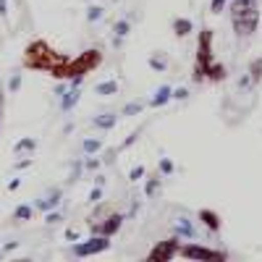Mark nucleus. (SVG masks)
Segmentation results:
<instances>
[{
	"label": "nucleus",
	"mask_w": 262,
	"mask_h": 262,
	"mask_svg": "<svg viewBox=\"0 0 262 262\" xmlns=\"http://www.w3.org/2000/svg\"><path fill=\"white\" fill-rule=\"evenodd\" d=\"M200 221H202V226L205 228H210L212 233H221V226H223V221H221V215H217L215 210H200Z\"/></svg>",
	"instance_id": "9d476101"
},
{
	"label": "nucleus",
	"mask_w": 262,
	"mask_h": 262,
	"mask_svg": "<svg viewBox=\"0 0 262 262\" xmlns=\"http://www.w3.org/2000/svg\"><path fill=\"white\" fill-rule=\"evenodd\" d=\"M128 29H131V24H128L126 18H121L118 24H116V45H118V42H121V39L128 34Z\"/></svg>",
	"instance_id": "412c9836"
},
{
	"label": "nucleus",
	"mask_w": 262,
	"mask_h": 262,
	"mask_svg": "<svg viewBox=\"0 0 262 262\" xmlns=\"http://www.w3.org/2000/svg\"><path fill=\"white\" fill-rule=\"evenodd\" d=\"M231 24L238 39H249L259 27V3L257 0H231Z\"/></svg>",
	"instance_id": "7ed1b4c3"
},
{
	"label": "nucleus",
	"mask_w": 262,
	"mask_h": 262,
	"mask_svg": "<svg viewBox=\"0 0 262 262\" xmlns=\"http://www.w3.org/2000/svg\"><path fill=\"white\" fill-rule=\"evenodd\" d=\"M160 173H163V176H170V173H173V163L168 158H160Z\"/></svg>",
	"instance_id": "393cba45"
},
{
	"label": "nucleus",
	"mask_w": 262,
	"mask_h": 262,
	"mask_svg": "<svg viewBox=\"0 0 262 262\" xmlns=\"http://www.w3.org/2000/svg\"><path fill=\"white\" fill-rule=\"evenodd\" d=\"M142 176H144V165H137L134 170H131V173H128V179H131V181H139Z\"/></svg>",
	"instance_id": "cd10ccee"
},
{
	"label": "nucleus",
	"mask_w": 262,
	"mask_h": 262,
	"mask_svg": "<svg viewBox=\"0 0 262 262\" xmlns=\"http://www.w3.org/2000/svg\"><path fill=\"white\" fill-rule=\"evenodd\" d=\"M86 18H90V21L102 18V8H100V6H92V8H90V13H86Z\"/></svg>",
	"instance_id": "a878e982"
},
{
	"label": "nucleus",
	"mask_w": 262,
	"mask_h": 262,
	"mask_svg": "<svg viewBox=\"0 0 262 262\" xmlns=\"http://www.w3.org/2000/svg\"><path fill=\"white\" fill-rule=\"evenodd\" d=\"M111 249V236H100V233H92L86 242H79L74 247V254L76 257H95V254H102Z\"/></svg>",
	"instance_id": "39448f33"
},
{
	"label": "nucleus",
	"mask_w": 262,
	"mask_h": 262,
	"mask_svg": "<svg viewBox=\"0 0 262 262\" xmlns=\"http://www.w3.org/2000/svg\"><path fill=\"white\" fill-rule=\"evenodd\" d=\"M168 100H173V90H170V86H160V90L155 92V97H152V107H163Z\"/></svg>",
	"instance_id": "f8f14e48"
},
{
	"label": "nucleus",
	"mask_w": 262,
	"mask_h": 262,
	"mask_svg": "<svg viewBox=\"0 0 262 262\" xmlns=\"http://www.w3.org/2000/svg\"><path fill=\"white\" fill-rule=\"evenodd\" d=\"M179 254L184 259H226V252L221 249H207V247H200V244H184L179 249Z\"/></svg>",
	"instance_id": "0eeeda50"
},
{
	"label": "nucleus",
	"mask_w": 262,
	"mask_h": 262,
	"mask_svg": "<svg viewBox=\"0 0 262 262\" xmlns=\"http://www.w3.org/2000/svg\"><path fill=\"white\" fill-rule=\"evenodd\" d=\"M142 107H144V102H139V100H134V102H128L123 111H121V116H137V113H142Z\"/></svg>",
	"instance_id": "4be33fe9"
},
{
	"label": "nucleus",
	"mask_w": 262,
	"mask_h": 262,
	"mask_svg": "<svg viewBox=\"0 0 262 262\" xmlns=\"http://www.w3.org/2000/svg\"><path fill=\"white\" fill-rule=\"evenodd\" d=\"M116 121H118V116L116 113H102V116H97V118H92V123L97 126V128H113L116 126Z\"/></svg>",
	"instance_id": "ddd939ff"
},
{
	"label": "nucleus",
	"mask_w": 262,
	"mask_h": 262,
	"mask_svg": "<svg viewBox=\"0 0 262 262\" xmlns=\"http://www.w3.org/2000/svg\"><path fill=\"white\" fill-rule=\"evenodd\" d=\"M6 11H8V0H0V16H6Z\"/></svg>",
	"instance_id": "72a5a7b5"
},
{
	"label": "nucleus",
	"mask_w": 262,
	"mask_h": 262,
	"mask_svg": "<svg viewBox=\"0 0 262 262\" xmlns=\"http://www.w3.org/2000/svg\"><path fill=\"white\" fill-rule=\"evenodd\" d=\"M97 95H102V97H107V95H116L118 92V81L116 79H111V81H102V84H97V90H95Z\"/></svg>",
	"instance_id": "dca6fc26"
},
{
	"label": "nucleus",
	"mask_w": 262,
	"mask_h": 262,
	"mask_svg": "<svg viewBox=\"0 0 262 262\" xmlns=\"http://www.w3.org/2000/svg\"><path fill=\"white\" fill-rule=\"evenodd\" d=\"M60 194H63V191H60V189H55V191L48 196V200L37 202V207H39V210H53V207H58V202H60Z\"/></svg>",
	"instance_id": "2eb2a0df"
},
{
	"label": "nucleus",
	"mask_w": 262,
	"mask_h": 262,
	"mask_svg": "<svg viewBox=\"0 0 262 262\" xmlns=\"http://www.w3.org/2000/svg\"><path fill=\"white\" fill-rule=\"evenodd\" d=\"M212 29H202L200 37H196V63H194V81H202V79H210V81H223L228 76V69L223 63L215 60V53H212Z\"/></svg>",
	"instance_id": "f03ea898"
},
{
	"label": "nucleus",
	"mask_w": 262,
	"mask_h": 262,
	"mask_svg": "<svg viewBox=\"0 0 262 262\" xmlns=\"http://www.w3.org/2000/svg\"><path fill=\"white\" fill-rule=\"evenodd\" d=\"M176 233L184 236V238H194V236H196V233H194V226L186 221V217H181V221L176 223Z\"/></svg>",
	"instance_id": "f3484780"
},
{
	"label": "nucleus",
	"mask_w": 262,
	"mask_h": 262,
	"mask_svg": "<svg viewBox=\"0 0 262 262\" xmlns=\"http://www.w3.org/2000/svg\"><path fill=\"white\" fill-rule=\"evenodd\" d=\"M194 24H191V18H173V34L176 37H186L191 34Z\"/></svg>",
	"instance_id": "9b49d317"
},
{
	"label": "nucleus",
	"mask_w": 262,
	"mask_h": 262,
	"mask_svg": "<svg viewBox=\"0 0 262 262\" xmlns=\"http://www.w3.org/2000/svg\"><path fill=\"white\" fill-rule=\"evenodd\" d=\"M102 66V50H97V48H90V50H84V53H79L76 58H71L69 60V66L63 69V81L66 79H84L86 74H92L95 69H100Z\"/></svg>",
	"instance_id": "20e7f679"
},
{
	"label": "nucleus",
	"mask_w": 262,
	"mask_h": 262,
	"mask_svg": "<svg viewBox=\"0 0 262 262\" xmlns=\"http://www.w3.org/2000/svg\"><path fill=\"white\" fill-rule=\"evenodd\" d=\"M34 149H37V142H34V139H21V142L13 147L16 155H21V152H34Z\"/></svg>",
	"instance_id": "a211bd4d"
},
{
	"label": "nucleus",
	"mask_w": 262,
	"mask_h": 262,
	"mask_svg": "<svg viewBox=\"0 0 262 262\" xmlns=\"http://www.w3.org/2000/svg\"><path fill=\"white\" fill-rule=\"evenodd\" d=\"M8 86H11V92H16V90H18V86H21V76H13Z\"/></svg>",
	"instance_id": "7c9ffc66"
},
{
	"label": "nucleus",
	"mask_w": 262,
	"mask_h": 262,
	"mask_svg": "<svg viewBox=\"0 0 262 262\" xmlns=\"http://www.w3.org/2000/svg\"><path fill=\"white\" fill-rule=\"evenodd\" d=\"M32 215H34V210H32L29 205H21V207H16V212H13L16 221H29Z\"/></svg>",
	"instance_id": "5701e85b"
},
{
	"label": "nucleus",
	"mask_w": 262,
	"mask_h": 262,
	"mask_svg": "<svg viewBox=\"0 0 262 262\" xmlns=\"http://www.w3.org/2000/svg\"><path fill=\"white\" fill-rule=\"evenodd\" d=\"M158 189H160V176H155V179H149V181H147L144 194H147V196H155V194H158Z\"/></svg>",
	"instance_id": "b1692460"
},
{
	"label": "nucleus",
	"mask_w": 262,
	"mask_h": 262,
	"mask_svg": "<svg viewBox=\"0 0 262 262\" xmlns=\"http://www.w3.org/2000/svg\"><path fill=\"white\" fill-rule=\"evenodd\" d=\"M121 223H123V217H121L118 212H113V215H107L102 223H95V226H92V233H100V236H113V233H118Z\"/></svg>",
	"instance_id": "6e6552de"
},
{
	"label": "nucleus",
	"mask_w": 262,
	"mask_h": 262,
	"mask_svg": "<svg viewBox=\"0 0 262 262\" xmlns=\"http://www.w3.org/2000/svg\"><path fill=\"white\" fill-rule=\"evenodd\" d=\"M0 123H3V92H0Z\"/></svg>",
	"instance_id": "f704fd0d"
},
{
	"label": "nucleus",
	"mask_w": 262,
	"mask_h": 262,
	"mask_svg": "<svg viewBox=\"0 0 262 262\" xmlns=\"http://www.w3.org/2000/svg\"><path fill=\"white\" fill-rule=\"evenodd\" d=\"M81 81L84 79H71V90L69 92H63L60 95V111H74L76 107V102H79V86H81Z\"/></svg>",
	"instance_id": "1a4fd4ad"
},
{
	"label": "nucleus",
	"mask_w": 262,
	"mask_h": 262,
	"mask_svg": "<svg viewBox=\"0 0 262 262\" xmlns=\"http://www.w3.org/2000/svg\"><path fill=\"white\" fill-rule=\"evenodd\" d=\"M69 55H63L58 53L55 48H50L45 39H34L27 45L24 50V69L29 71H42V74H48L53 79H63V69L69 66Z\"/></svg>",
	"instance_id": "f257e3e1"
},
{
	"label": "nucleus",
	"mask_w": 262,
	"mask_h": 262,
	"mask_svg": "<svg viewBox=\"0 0 262 262\" xmlns=\"http://www.w3.org/2000/svg\"><path fill=\"white\" fill-rule=\"evenodd\" d=\"M86 168H90V170H97V168H100V160H86Z\"/></svg>",
	"instance_id": "473e14b6"
},
{
	"label": "nucleus",
	"mask_w": 262,
	"mask_h": 262,
	"mask_svg": "<svg viewBox=\"0 0 262 262\" xmlns=\"http://www.w3.org/2000/svg\"><path fill=\"white\" fill-rule=\"evenodd\" d=\"M249 79H252V84H259L262 81V58H254L249 63Z\"/></svg>",
	"instance_id": "4468645a"
},
{
	"label": "nucleus",
	"mask_w": 262,
	"mask_h": 262,
	"mask_svg": "<svg viewBox=\"0 0 262 262\" xmlns=\"http://www.w3.org/2000/svg\"><path fill=\"white\" fill-rule=\"evenodd\" d=\"M186 97H189V90H184V86L173 90V100H186Z\"/></svg>",
	"instance_id": "c756f323"
},
{
	"label": "nucleus",
	"mask_w": 262,
	"mask_h": 262,
	"mask_svg": "<svg viewBox=\"0 0 262 262\" xmlns=\"http://www.w3.org/2000/svg\"><path fill=\"white\" fill-rule=\"evenodd\" d=\"M81 149L86 152V155H95V152H100V149H102V142H100V139H84Z\"/></svg>",
	"instance_id": "6ab92c4d"
},
{
	"label": "nucleus",
	"mask_w": 262,
	"mask_h": 262,
	"mask_svg": "<svg viewBox=\"0 0 262 262\" xmlns=\"http://www.w3.org/2000/svg\"><path fill=\"white\" fill-rule=\"evenodd\" d=\"M179 249H181V244H179V238L173 236V238H168V242H160V244H155L149 249V254H147V259L149 262H168V259H173L179 254Z\"/></svg>",
	"instance_id": "423d86ee"
},
{
	"label": "nucleus",
	"mask_w": 262,
	"mask_h": 262,
	"mask_svg": "<svg viewBox=\"0 0 262 262\" xmlns=\"http://www.w3.org/2000/svg\"><path fill=\"white\" fill-rule=\"evenodd\" d=\"M45 221L53 226V223H58V221H60V215H58V212H48V217H45Z\"/></svg>",
	"instance_id": "2f4dec72"
},
{
	"label": "nucleus",
	"mask_w": 262,
	"mask_h": 262,
	"mask_svg": "<svg viewBox=\"0 0 262 262\" xmlns=\"http://www.w3.org/2000/svg\"><path fill=\"white\" fill-rule=\"evenodd\" d=\"M226 3H228V0H212V3H210V11H212V13H221V11L226 8Z\"/></svg>",
	"instance_id": "bb28decb"
},
{
	"label": "nucleus",
	"mask_w": 262,
	"mask_h": 262,
	"mask_svg": "<svg viewBox=\"0 0 262 262\" xmlns=\"http://www.w3.org/2000/svg\"><path fill=\"white\" fill-rule=\"evenodd\" d=\"M102 200V186L97 184L95 189H92V194H90V202H100Z\"/></svg>",
	"instance_id": "c85d7f7f"
},
{
	"label": "nucleus",
	"mask_w": 262,
	"mask_h": 262,
	"mask_svg": "<svg viewBox=\"0 0 262 262\" xmlns=\"http://www.w3.org/2000/svg\"><path fill=\"white\" fill-rule=\"evenodd\" d=\"M149 69L165 71V69H168V58H165V55H152V58H149Z\"/></svg>",
	"instance_id": "aec40b11"
}]
</instances>
